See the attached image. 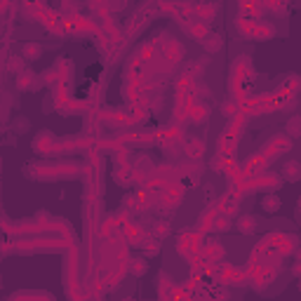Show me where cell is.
Here are the masks:
<instances>
[{"label": "cell", "instance_id": "11", "mask_svg": "<svg viewBox=\"0 0 301 301\" xmlns=\"http://www.w3.org/2000/svg\"><path fill=\"white\" fill-rule=\"evenodd\" d=\"M31 82H33V73H24V76H19V80H17V85H19L21 90H28Z\"/></svg>", "mask_w": 301, "mask_h": 301}, {"label": "cell", "instance_id": "4", "mask_svg": "<svg viewBox=\"0 0 301 301\" xmlns=\"http://www.w3.org/2000/svg\"><path fill=\"white\" fill-rule=\"evenodd\" d=\"M282 177L287 179V181H297L301 179V162L299 160H289L282 165Z\"/></svg>", "mask_w": 301, "mask_h": 301}, {"label": "cell", "instance_id": "16", "mask_svg": "<svg viewBox=\"0 0 301 301\" xmlns=\"http://www.w3.org/2000/svg\"><path fill=\"white\" fill-rule=\"evenodd\" d=\"M21 59H19V57H17V59H12V61H10V68H12V71H21Z\"/></svg>", "mask_w": 301, "mask_h": 301}, {"label": "cell", "instance_id": "9", "mask_svg": "<svg viewBox=\"0 0 301 301\" xmlns=\"http://www.w3.org/2000/svg\"><path fill=\"white\" fill-rule=\"evenodd\" d=\"M273 33H275V28L271 26V24H257L252 36H254V38H259V40H263V38H271Z\"/></svg>", "mask_w": 301, "mask_h": 301}, {"label": "cell", "instance_id": "14", "mask_svg": "<svg viewBox=\"0 0 301 301\" xmlns=\"http://www.w3.org/2000/svg\"><path fill=\"white\" fill-rule=\"evenodd\" d=\"M132 271H134V273L137 275H141L146 271V263L141 261V259H137V261H132Z\"/></svg>", "mask_w": 301, "mask_h": 301}, {"label": "cell", "instance_id": "1", "mask_svg": "<svg viewBox=\"0 0 301 301\" xmlns=\"http://www.w3.org/2000/svg\"><path fill=\"white\" fill-rule=\"evenodd\" d=\"M202 153H205V144H202V139L191 137V139L186 141V156L191 158V160H198V158H202Z\"/></svg>", "mask_w": 301, "mask_h": 301}, {"label": "cell", "instance_id": "18", "mask_svg": "<svg viewBox=\"0 0 301 301\" xmlns=\"http://www.w3.org/2000/svg\"><path fill=\"white\" fill-rule=\"evenodd\" d=\"M299 212H301V198H299Z\"/></svg>", "mask_w": 301, "mask_h": 301}, {"label": "cell", "instance_id": "12", "mask_svg": "<svg viewBox=\"0 0 301 301\" xmlns=\"http://www.w3.org/2000/svg\"><path fill=\"white\" fill-rule=\"evenodd\" d=\"M221 111H223V116H226V118H233V116H236V111H238V106L233 104V101H228V104L221 106Z\"/></svg>", "mask_w": 301, "mask_h": 301}, {"label": "cell", "instance_id": "7", "mask_svg": "<svg viewBox=\"0 0 301 301\" xmlns=\"http://www.w3.org/2000/svg\"><path fill=\"white\" fill-rule=\"evenodd\" d=\"M278 207H280V198L275 196V193H268V196H263V198H261V210L275 212Z\"/></svg>", "mask_w": 301, "mask_h": 301}, {"label": "cell", "instance_id": "8", "mask_svg": "<svg viewBox=\"0 0 301 301\" xmlns=\"http://www.w3.org/2000/svg\"><path fill=\"white\" fill-rule=\"evenodd\" d=\"M285 130L289 137H301V116H292L285 125Z\"/></svg>", "mask_w": 301, "mask_h": 301}, {"label": "cell", "instance_id": "19", "mask_svg": "<svg viewBox=\"0 0 301 301\" xmlns=\"http://www.w3.org/2000/svg\"><path fill=\"white\" fill-rule=\"evenodd\" d=\"M299 289H301V282H299Z\"/></svg>", "mask_w": 301, "mask_h": 301}, {"label": "cell", "instance_id": "13", "mask_svg": "<svg viewBox=\"0 0 301 301\" xmlns=\"http://www.w3.org/2000/svg\"><path fill=\"white\" fill-rule=\"evenodd\" d=\"M266 7H271L275 12H282L285 10V0H266Z\"/></svg>", "mask_w": 301, "mask_h": 301}, {"label": "cell", "instance_id": "17", "mask_svg": "<svg viewBox=\"0 0 301 301\" xmlns=\"http://www.w3.org/2000/svg\"><path fill=\"white\" fill-rule=\"evenodd\" d=\"M297 257H299V261H301V249H299V252H297Z\"/></svg>", "mask_w": 301, "mask_h": 301}, {"label": "cell", "instance_id": "15", "mask_svg": "<svg viewBox=\"0 0 301 301\" xmlns=\"http://www.w3.org/2000/svg\"><path fill=\"white\" fill-rule=\"evenodd\" d=\"M153 233H156V236H167V233H170V226H167V223H158Z\"/></svg>", "mask_w": 301, "mask_h": 301}, {"label": "cell", "instance_id": "6", "mask_svg": "<svg viewBox=\"0 0 301 301\" xmlns=\"http://www.w3.org/2000/svg\"><path fill=\"white\" fill-rule=\"evenodd\" d=\"M40 54H42V47H40L38 42H26L21 47V57H26V59H38Z\"/></svg>", "mask_w": 301, "mask_h": 301}, {"label": "cell", "instance_id": "5", "mask_svg": "<svg viewBox=\"0 0 301 301\" xmlns=\"http://www.w3.org/2000/svg\"><path fill=\"white\" fill-rule=\"evenodd\" d=\"M238 231H240L242 236H252V233L257 231L254 219H252V217H240V219H238Z\"/></svg>", "mask_w": 301, "mask_h": 301}, {"label": "cell", "instance_id": "10", "mask_svg": "<svg viewBox=\"0 0 301 301\" xmlns=\"http://www.w3.org/2000/svg\"><path fill=\"white\" fill-rule=\"evenodd\" d=\"M217 12V5H200L198 7V21H210Z\"/></svg>", "mask_w": 301, "mask_h": 301}, {"label": "cell", "instance_id": "2", "mask_svg": "<svg viewBox=\"0 0 301 301\" xmlns=\"http://www.w3.org/2000/svg\"><path fill=\"white\" fill-rule=\"evenodd\" d=\"M289 148H292V139L285 134H278L268 141V151H275V153H287Z\"/></svg>", "mask_w": 301, "mask_h": 301}, {"label": "cell", "instance_id": "3", "mask_svg": "<svg viewBox=\"0 0 301 301\" xmlns=\"http://www.w3.org/2000/svg\"><path fill=\"white\" fill-rule=\"evenodd\" d=\"M33 148H36V151H40V153H50V151H54V137H52V134H47V132H42L40 137H36Z\"/></svg>", "mask_w": 301, "mask_h": 301}]
</instances>
